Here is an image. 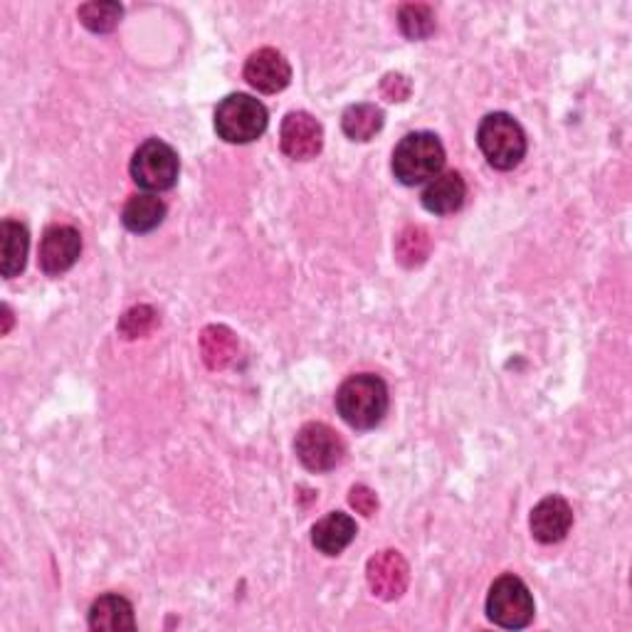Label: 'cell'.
I'll use <instances>...</instances> for the list:
<instances>
[{"mask_svg": "<svg viewBox=\"0 0 632 632\" xmlns=\"http://www.w3.org/2000/svg\"><path fill=\"white\" fill-rule=\"evenodd\" d=\"M349 501L356 511L363 514V517H373L375 509H379V497H375V492L365 487V484H356L349 494Z\"/></svg>", "mask_w": 632, "mask_h": 632, "instance_id": "25", "label": "cell"}, {"mask_svg": "<svg viewBox=\"0 0 632 632\" xmlns=\"http://www.w3.org/2000/svg\"><path fill=\"white\" fill-rule=\"evenodd\" d=\"M3 319H5L3 334H8V331H10V324H13V316H10V309H8V306H3Z\"/></svg>", "mask_w": 632, "mask_h": 632, "instance_id": "26", "label": "cell"}, {"mask_svg": "<svg viewBox=\"0 0 632 632\" xmlns=\"http://www.w3.org/2000/svg\"><path fill=\"white\" fill-rule=\"evenodd\" d=\"M79 23L92 33H112V30L122 23L124 8L112 0H94V3H84L77 10Z\"/></svg>", "mask_w": 632, "mask_h": 632, "instance_id": "21", "label": "cell"}, {"mask_svg": "<svg viewBox=\"0 0 632 632\" xmlns=\"http://www.w3.org/2000/svg\"><path fill=\"white\" fill-rule=\"evenodd\" d=\"M464 198H467V185H464V178L458 171H448L435 176L428 183V188L422 191V205L428 213L435 215H450L454 211H460Z\"/></svg>", "mask_w": 632, "mask_h": 632, "instance_id": "14", "label": "cell"}, {"mask_svg": "<svg viewBox=\"0 0 632 632\" xmlns=\"http://www.w3.org/2000/svg\"><path fill=\"white\" fill-rule=\"evenodd\" d=\"M381 94L388 99V102H405V99L410 97V79L398 72L385 75L381 82Z\"/></svg>", "mask_w": 632, "mask_h": 632, "instance_id": "24", "label": "cell"}, {"mask_svg": "<svg viewBox=\"0 0 632 632\" xmlns=\"http://www.w3.org/2000/svg\"><path fill=\"white\" fill-rule=\"evenodd\" d=\"M89 628L92 630H106V632H122V630H134V606L124 596H116V592H106V596L97 598L89 608Z\"/></svg>", "mask_w": 632, "mask_h": 632, "instance_id": "15", "label": "cell"}, {"mask_svg": "<svg viewBox=\"0 0 632 632\" xmlns=\"http://www.w3.org/2000/svg\"><path fill=\"white\" fill-rule=\"evenodd\" d=\"M529 527L533 539L539 543H558L568 537V531L573 527V509L571 504L558 497V494H551V497L541 499L537 507L531 509Z\"/></svg>", "mask_w": 632, "mask_h": 632, "instance_id": "12", "label": "cell"}, {"mask_svg": "<svg viewBox=\"0 0 632 632\" xmlns=\"http://www.w3.org/2000/svg\"><path fill=\"white\" fill-rule=\"evenodd\" d=\"M163 217H166V203L161 198L151 193H136L128 198V203L124 205L122 223L126 230L144 235L156 230V227L163 223Z\"/></svg>", "mask_w": 632, "mask_h": 632, "instance_id": "17", "label": "cell"}, {"mask_svg": "<svg viewBox=\"0 0 632 632\" xmlns=\"http://www.w3.org/2000/svg\"><path fill=\"white\" fill-rule=\"evenodd\" d=\"M444 166V146L430 132H415L400 138L393 151V176L403 185H420L440 176Z\"/></svg>", "mask_w": 632, "mask_h": 632, "instance_id": "2", "label": "cell"}, {"mask_svg": "<svg viewBox=\"0 0 632 632\" xmlns=\"http://www.w3.org/2000/svg\"><path fill=\"white\" fill-rule=\"evenodd\" d=\"M267 128V109L250 94L225 97L215 109V132L227 144H250Z\"/></svg>", "mask_w": 632, "mask_h": 632, "instance_id": "4", "label": "cell"}, {"mask_svg": "<svg viewBox=\"0 0 632 632\" xmlns=\"http://www.w3.org/2000/svg\"><path fill=\"white\" fill-rule=\"evenodd\" d=\"M82 252V235L72 225L47 227L40 240V270L49 276L65 274L79 260Z\"/></svg>", "mask_w": 632, "mask_h": 632, "instance_id": "8", "label": "cell"}, {"mask_svg": "<svg viewBox=\"0 0 632 632\" xmlns=\"http://www.w3.org/2000/svg\"><path fill=\"white\" fill-rule=\"evenodd\" d=\"M178 173H181L178 154L161 138H148L134 151L132 178L146 191H168L176 185Z\"/></svg>", "mask_w": 632, "mask_h": 632, "instance_id": "6", "label": "cell"}, {"mask_svg": "<svg viewBox=\"0 0 632 632\" xmlns=\"http://www.w3.org/2000/svg\"><path fill=\"white\" fill-rule=\"evenodd\" d=\"M158 324V314L154 306L148 304H138L132 306V309L124 312L122 319H119V334L124 339H142V336L151 334Z\"/></svg>", "mask_w": 632, "mask_h": 632, "instance_id": "23", "label": "cell"}, {"mask_svg": "<svg viewBox=\"0 0 632 632\" xmlns=\"http://www.w3.org/2000/svg\"><path fill=\"white\" fill-rule=\"evenodd\" d=\"M400 33L408 40H425L435 33V13L430 5L410 3L403 5L398 13Z\"/></svg>", "mask_w": 632, "mask_h": 632, "instance_id": "22", "label": "cell"}, {"mask_svg": "<svg viewBox=\"0 0 632 632\" xmlns=\"http://www.w3.org/2000/svg\"><path fill=\"white\" fill-rule=\"evenodd\" d=\"M237 346L235 334L227 326H207L201 334V353L203 361L211 371H223L237 359Z\"/></svg>", "mask_w": 632, "mask_h": 632, "instance_id": "18", "label": "cell"}, {"mask_svg": "<svg viewBox=\"0 0 632 632\" xmlns=\"http://www.w3.org/2000/svg\"><path fill=\"white\" fill-rule=\"evenodd\" d=\"M388 385L375 373L351 375L336 391V408L356 430H371L388 413Z\"/></svg>", "mask_w": 632, "mask_h": 632, "instance_id": "1", "label": "cell"}, {"mask_svg": "<svg viewBox=\"0 0 632 632\" xmlns=\"http://www.w3.org/2000/svg\"><path fill=\"white\" fill-rule=\"evenodd\" d=\"M533 612H537L533 596L521 578L507 573V576L492 583L487 596V618L494 625L504 630H521L533 620Z\"/></svg>", "mask_w": 632, "mask_h": 632, "instance_id": "5", "label": "cell"}, {"mask_svg": "<svg viewBox=\"0 0 632 632\" xmlns=\"http://www.w3.org/2000/svg\"><path fill=\"white\" fill-rule=\"evenodd\" d=\"M294 452L309 472H331L339 467L346 458V444L339 432L324 422H306L296 432Z\"/></svg>", "mask_w": 632, "mask_h": 632, "instance_id": "7", "label": "cell"}, {"mask_svg": "<svg viewBox=\"0 0 632 632\" xmlns=\"http://www.w3.org/2000/svg\"><path fill=\"white\" fill-rule=\"evenodd\" d=\"M27 250V227L15 221H3V225H0V272H3L5 280H13L25 270Z\"/></svg>", "mask_w": 632, "mask_h": 632, "instance_id": "16", "label": "cell"}, {"mask_svg": "<svg viewBox=\"0 0 632 632\" xmlns=\"http://www.w3.org/2000/svg\"><path fill=\"white\" fill-rule=\"evenodd\" d=\"M477 144L487 163L497 171H511L527 156V134L517 119L504 112H494L482 119Z\"/></svg>", "mask_w": 632, "mask_h": 632, "instance_id": "3", "label": "cell"}, {"mask_svg": "<svg viewBox=\"0 0 632 632\" xmlns=\"http://www.w3.org/2000/svg\"><path fill=\"white\" fill-rule=\"evenodd\" d=\"M341 128L351 142H371L383 128V112L375 104H351L341 116Z\"/></svg>", "mask_w": 632, "mask_h": 632, "instance_id": "19", "label": "cell"}, {"mask_svg": "<svg viewBox=\"0 0 632 632\" xmlns=\"http://www.w3.org/2000/svg\"><path fill=\"white\" fill-rule=\"evenodd\" d=\"M432 250L430 235L420 225H408L395 240V257L403 267H420Z\"/></svg>", "mask_w": 632, "mask_h": 632, "instance_id": "20", "label": "cell"}, {"mask_svg": "<svg viewBox=\"0 0 632 632\" xmlns=\"http://www.w3.org/2000/svg\"><path fill=\"white\" fill-rule=\"evenodd\" d=\"M247 84L262 94H276L292 82V67L286 57L274 47H262L247 57L245 63Z\"/></svg>", "mask_w": 632, "mask_h": 632, "instance_id": "11", "label": "cell"}, {"mask_svg": "<svg viewBox=\"0 0 632 632\" xmlns=\"http://www.w3.org/2000/svg\"><path fill=\"white\" fill-rule=\"evenodd\" d=\"M365 580L375 598L398 600L410 583V568L398 551H381L365 566Z\"/></svg>", "mask_w": 632, "mask_h": 632, "instance_id": "9", "label": "cell"}, {"mask_svg": "<svg viewBox=\"0 0 632 632\" xmlns=\"http://www.w3.org/2000/svg\"><path fill=\"white\" fill-rule=\"evenodd\" d=\"M280 144L282 151L294 161H312L324 146V128L312 114L292 112L282 122Z\"/></svg>", "mask_w": 632, "mask_h": 632, "instance_id": "10", "label": "cell"}, {"mask_svg": "<svg viewBox=\"0 0 632 632\" xmlns=\"http://www.w3.org/2000/svg\"><path fill=\"white\" fill-rule=\"evenodd\" d=\"M359 527L356 521L343 511L326 514L321 521L314 523L312 529V543L316 551H321L324 556H339L343 549H349V543L356 539Z\"/></svg>", "mask_w": 632, "mask_h": 632, "instance_id": "13", "label": "cell"}]
</instances>
